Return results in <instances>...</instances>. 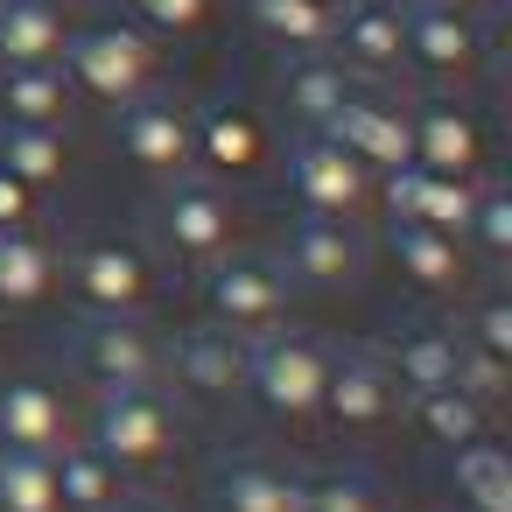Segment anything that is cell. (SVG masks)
Here are the masks:
<instances>
[{"label":"cell","mask_w":512,"mask_h":512,"mask_svg":"<svg viewBox=\"0 0 512 512\" xmlns=\"http://www.w3.org/2000/svg\"><path fill=\"white\" fill-rule=\"evenodd\" d=\"M379 197H386V218H414V225H435V232L463 239L470 204H477V183L470 176H435L421 162H400V169L379 176Z\"/></svg>","instance_id":"7c38bea8"},{"label":"cell","mask_w":512,"mask_h":512,"mask_svg":"<svg viewBox=\"0 0 512 512\" xmlns=\"http://www.w3.org/2000/svg\"><path fill=\"white\" fill-rule=\"evenodd\" d=\"M323 372H330V351L302 330H260L246 344V386L274 414H316L323 407Z\"/></svg>","instance_id":"3957f363"},{"label":"cell","mask_w":512,"mask_h":512,"mask_svg":"<svg viewBox=\"0 0 512 512\" xmlns=\"http://www.w3.org/2000/svg\"><path fill=\"white\" fill-rule=\"evenodd\" d=\"M456 393H470V400H477V407H491V400H498V393H505V365H498V358H484V351H470V344H463V351H456Z\"/></svg>","instance_id":"8d00e7d4"},{"label":"cell","mask_w":512,"mask_h":512,"mask_svg":"<svg viewBox=\"0 0 512 512\" xmlns=\"http://www.w3.org/2000/svg\"><path fill=\"white\" fill-rule=\"evenodd\" d=\"M92 449L113 470H148V463H162L176 449V407L155 386H99Z\"/></svg>","instance_id":"7a4b0ae2"},{"label":"cell","mask_w":512,"mask_h":512,"mask_svg":"<svg viewBox=\"0 0 512 512\" xmlns=\"http://www.w3.org/2000/svg\"><path fill=\"white\" fill-rule=\"evenodd\" d=\"M169 365L190 393H232V386H246V337L225 330V323L218 330H183Z\"/></svg>","instance_id":"7402d4cb"},{"label":"cell","mask_w":512,"mask_h":512,"mask_svg":"<svg viewBox=\"0 0 512 512\" xmlns=\"http://www.w3.org/2000/svg\"><path fill=\"white\" fill-rule=\"evenodd\" d=\"M351 92H358V78H351L330 50H309V57H288V64H281V99H288V113L302 120V134H323V120H330Z\"/></svg>","instance_id":"44dd1931"},{"label":"cell","mask_w":512,"mask_h":512,"mask_svg":"<svg viewBox=\"0 0 512 512\" xmlns=\"http://www.w3.org/2000/svg\"><path fill=\"white\" fill-rule=\"evenodd\" d=\"M50 463H57V512H113L120 505L113 463L99 449H71V456H50Z\"/></svg>","instance_id":"f546056e"},{"label":"cell","mask_w":512,"mask_h":512,"mask_svg":"<svg viewBox=\"0 0 512 512\" xmlns=\"http://www.w3.org/2000/svg\"><path fill=\"white\" fill-rule=\"evenodd\" d=\"M127 15L148 36H197L211 22V0H127Z\"/></svg>","instance_id":"836d02e7"},{"label":"cell","mask_w":512,"mask_h":512,"mask_svg":"<svg viewBox=\"0 0 512 512\" xmlns=\"http://www.w3.org/2000/svg\"><path fill=\"white\" fill-rule=\"evenodd\" d=\"M470 351L512 365V302H484V309L470 316Z\"/></svg>","instance_id":"d590c367"},{"label":"cell","mask_w":512,"mask_h":512,"mask_svg":"<svg viewBox=\"0 0 512 512\" xmlns=\"http://www.w3.org/2000/svg\"><path fill=\"white\" fill-rule=\"evenodd\" d=\"M288 190H295V204L316 211V218H351V211H365V197H372V169L351 162L330 134H302V141L288 148Z\"/></svg>","instance_id":"52a82bcc"},{"label":"cell","mask_w":512,"mask_h":512,"mask_svg":"<svg viewBox=\"0 0 512 512\" xmlns=\"http://www.w3.org/2000/svg\"><path fill=\"white\" fill-rule=\"evenodd\" d=\"M330 57H337L351 78H386V71H400V0H337Z\"/></svg>","instance_id":"5bb4252c"},{"label":"cell","mask_w":512,"mask_h":512,"mask_svg":"<svg viewBox=\"0 0 512 512\" xmlns=\"http://www.w3.org/2000/svg\"><path fill=\"white\" fill-rule=\"evenodd\" d=\"M442 8H470V0H442Z\"/></svg>","instance_id":"ab89813d"},{"label":"cell","mask_w":512,"mask_h":512,"mask_svg":"<svg viewBox=\"0 0 512 512\" xmlns=\"http://www.w3.org/2000/svg\"><path fill=\"white\" fill-rule=\"evenodd\" d=\"M78 365L92 386H155L162 379V344L148 337L141 316H92L78 330Z\"/></svg>","instance_id":"30bf717a"},{"label":"cell","mask_w":512,"mask_h":512,"mask_svg":"<svg viewBox=\"0 0 512 512\" xmlns=\"http://www.w3.org/2000/svg\"><path fill=\"white\" fill-rule=\"evenodd\" d=\"M456 351H463V337H449V330H414V337L393 344L386 372H393V386H407V393L421 400V393H435V386H456Z\"/></svg>","instance_id":"83f0119b"},{"label":"cell","mask_w":512,"mask_h":512,"mask_svg":"<svg viewBox=\"0 0 512 512\" xmlns=\"http://www.w3.org/2000/svg\"><path fill=\"white\" fill-rule=\"evenodd\" d=\"M29 218H36V190L0 169V232H15V225H29Z\"/></svg>","instance_id":"74e56055"},{"label":"cell","mask_w":512,"mask_h":512,"mask_svg":"<svg viewBox=\"0 0 512 512\" xmlns=\"http://www.w3.org/2000/svg\"><path fill=\"white\" fill-rule=\"evenodd\" d=\"M393 260H400V274L414 281V288H428V295H449L456 281H463V253H456V239L449 232H435V225H414V218H393Z\"/></svg>","instance_id":"cb8c5ba5"},{"label":"cell","mask_w":512,"mask_h":512,"mask_svg":"<svg viewBox=\"0 0 512 512\" xmlns=\"http://www.w3.org/2000/svg\"><path fill=\"white\" fill-rule=\"evenodd\" d=\"M274 260H281V274L302 281V288H344V281L365 274V239H358L351 218H316V211H302V218L288 225V239H281Z\"/></svg>","instance_id":"ba28073f"},{"label":"cell","mask_w":512,"mask_h":512,"mask_svg":"<svg viewBox=\"0 0 512 512\" xmlns=\"http://www.w3.org/2000/svg\"><path fill=\"white\" fill-rule=\"evenodd\" d=\"M64 162H71L64 127H22V120H0V169H8L15 183L43 190V183L64 176Z\"/></svg>","instance_id":"f1b7e54d"},{"label":"cell","mask_w":512,"mask_h":512,"mask_svg":"<svg viewBox=\"0 0 512 512\" xmlns=\"http://www.w3.org/2000/svg\"><path fill=\"white\" fill-rule=\"evenodd\" d=\"M0 512H57V463L0 449Z\"/></svg>","instance_id":"4dcf8cb0"},{"label":"cell","mask_w":512,"mask_h":512,"mask_svg":"<svg viewBox=\"0 0 512 512\" xmlns=\"http://www.w3.org/2000/svg\"><path fill=\"white\" fill-rule=\"evenodd\" d=\"M246 22L274 50L309 57V50H330V36H337V0H246Z\"/></svg>","instance_id":"603a6c76"},{"label":"cell","mask_w":512,"mask_h":512,"mask_svg":"<svg viewBox=\"0 0 512 512\" xmlns=\"http://www.w3.org/2000/svg\"><path fill=\"white\" fill-rule=\"evenodd\" d=\"M484 50V29L470 8H442V0H400V64L421 78H463Z\"/></svg>","instance_id":"8992f818"},{"label":"cell","mask_w":512,"mask_h":512,"mask_svg":"<svg viewBox=\"0 0 512 512\" xmlns=\"http://www.w3.org/2000/svg\"><path fill=\"white\" fill-rule=\"evenodd\" d=\"M50 281H57V253H50L29 225L0 232V302H8V309H29V302L50 295Z\"/></svg>","instance_id":"4316f807"},{"label":"cell","mask_w":512,"mask_h":512,"mask_svg":"<svg viewBox=\"0 0 512 512\" xmlns=\"http://www.w3.org/2000/svg\"><path fill=\"white\" fill-rule=\"evenodd\" d=\"M0 449L57 456L64 449V400L43 379H8L0 386Z\"/></svg>","instance_id":"e0dca14e"},{"label":"cell","mask_w":512,"mask_h":512,"mask_svg":"<svg viewBox=\"0 0 512 512\" xmlns=\"http://www.w3.org/2000/svg\"><path fill=\"white\" fill-rule=\"evenodd\" d=\"M204 302L225 330H274L288 309V274L274 253H218L204 274Z\"/></svg>","instance_id":"5b68a950"},{"label":"cell","mask_w":512,"mask_h":512,"mask_svg":"<svg viewBox=\"0 0 512 512\" xmlns=\"http://www.w3.org/2000/svg\"><path fill=\"white\" fill-rule=\"evenodd\" d=\"M323 407L351 428H372L386 421L393 407V372L379 351H330V372H323Z\"/></svg>","instance_id":"2e32d148"},{"label":"cell","mask_w":512,"mask_h":512,"mask_svg":"<svg viewBox=\"0 0 512 512\" xmlns=\"http://www.w3.org/2000/svg\"><path fill=\"white\" fill-rule=\"evenodd\" d=\"M323 134H330L351 162H365L372 176L414 162V120H407V106H386V99H365V92H351V99L323 120Z\"/></svg>","instance_id":"9c48e42d"},{"label":"cell","mask_w":512,"mask_h":512,"mask_svg":"<svg viewBox=\"0 0 512 512\" xmlns=\"http://www.w3.org/2000/svg\"><path fill=\"white\" fill-rule=\"evenodd\" d=\"M260 148H267V134H260V120L246 106H204V113H190V162H204L218 176H246L260 162Z\"/></svg>","instance_id":"ac0fdd59"},{"label":"cell","mask_w":512,"mask_h":512,"mask_svg":"<svg viewBox=\"0 0 512 512\" xmlns=\"http://www.w3.org/2000/svg\"><path fill=\"white\" fill-rule=\"evenodd\" d=\"M155 232H162V246L176 253V260H218V253H232V232H239V218H232V204H225V190L218 183H204V176H162V197H155Z\"/></svg>","instance_id":"277c9868"},{"label":"cell","mask_w":512,"mask_h":512,"mask_svg":"<svg viewBox=\"0 0 512 512\" xmlns=\"http://www.w3.org/2000/svg\"><path fill=\"white\" fill-rule=\"evenodd\" d=\"M71 281H78L92 316H141V302H148V260L134 246H120V239L78 246L71 253Z\"/></svg>","instance_id":"4fadbf2b"},{"label":"cell","mask_w":512,"mask_h":512,"mask_svg":"<svg viewBox=\"0 0 512 512\" xmlns=\"http://www.w3.org/2000/svg\"><path fill=\"white\" fill-rule=\"evenodd\" d=\"M449 477H456V498L470 512H512V456L498 442H463L449 449Z\"/></svg>","instance_id":"484cf974"},{"label":"cell","mask_w":512,"mask_h":512,"mask_svg":"<svg viewBox=\"0 0 512 512\" xmlns=\"http://www.w3.org/2000/svg\"><path fill=\"white\" fill-rule=\"evenodd\" d=\"M71 78L57 64H22V71H0V120H22V127H64L71 113Z\"/></svg>","instance_id":"d4e9b609"},{"label":"cell","mask_w":512,"mask_h":512,"mask_svg":"<svg viewBox=\"0 0 512 512\" xmlns=\"http://www.w3.org/2000/svg\"><path fill=\"white\" fill-rule=\"evenodd\" d=\"M113 512H162V505H148V498H134V505H113Z\"/></svg>","instance_id":"f35d334b"},{"label":"cell","mask_w":512,"mask_h":512,"mask_svg":"<svg viewBox=\"0 0 512 512\" xmlns=\"http://www.w3.org/2000/svg\"><path fill=\"white\" fill-rule=\"evenodd\" d=\"M113 113H120V120H113L120 155H127L134 169H148V176H183V169H190V113H183L176 99L141 92V99H127V106H113Z\"/></svg>","instance_id":"8fae6325"},{"label":"cell","mask_w":512,"mask_h":512,"mask_svg":"<svg viewBox=\"0 0 512 512\" xmlns=\"http://www.w3.org/2000/svg\"><path fill=\"white\" fill-rule=\"evenodd\" d=\"M57 71L71 78V92L99 99V106H127L141 92H155V36L134 22H92L64 36Z\"/></svg>","instance_id":"6da1fadb"},{"label":"cell","mask_w":512,"mask_h":512,"mask_svg":"<svg viewBox=\"0 0 512 512\" xmlns=\"http://www.w3.org/2000/svg\"><path fill=\"white\" fill-rule=\"evenodd\" d=\"M414 421H421V435H428V442H442V449H463V442H477V435H484V407H477L470 393H456V386L421 393V400H414Z\"/></svg>","instance_id":"1f68e13d"},{"label":"cell","mask_w":512,"mask_h":512,"mask_svg":"<svg viewBox=\"0 0 512 512\" xmlns=\"http://www.w3.org/2000/svg\"><path fill=\"white\" fill-rule=\"evenodd\" d=\"M302 484H309V477H295V470H281V463L232 456V463H218L211 498H218V512H302Z\"/></svg>","instance_id":"d6986e66"},{"label":"cell","mask_w":512,"mask_h":512,"mask_svg":"<svg viewBox=\"0 0 512 512\" xmlns=\"http://www.w3.org/2000/svg\"><path fill=\"white\" fill-rule=\"evenodd\" d=\"M407 120H414V162H421V169H435V176H477L484 134H477V120H470L463 106L428 99V106H414Z\"/></svg>","instance_id":"9a60e30c"},{"label":"cell","mask_w":512,"mask_h":512,"mask_svg":"<svg viewBox=\"0 0 512 512\" xmlns=\"http://www.w3.org/2000/svg\"><path fill=\"white\" fill-rule=\"evenodd\" d=\"M64 0H0V71L22 64H57L64 57Z\"/></svg>","instance_id":"ffe728a7"},{"label":"cell","mask_w":512,"mask_h":512,"mask_svg":"<svg viewBox=\"0 0 512 512\" xmlns=\"http://www.w3.org/2000/svg\"><path fill=\"white\" fill-rule=\"evenodd\" d=\"M463 239H470L484 260H505V253H512V190H477Z\"/></svg>","instance_id":"d6a6232c"},{"label":"cell","mask_w":512,"mask_h":512,"mask_svg":"<svg viewBox=\"0 0 512 512\" xmlns=\"http://www.w3.org/2000/svg\"><path fill=\"white\" fill-rule=\"evenodd\" d=\"M302 512H379V505H372V484L358 470H344V477L302 484Z\"/></svg>","instance_id":"e575fe53"}]
</instances>
